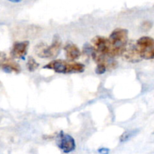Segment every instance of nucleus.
<instances>
[{"label": "nucleus", "instance_id": "nucleus-4", "mask_svg": "<svg viewBox=\"0 0 154 154\" xmlns=\"http://www.w3.org/2000/svg\"><path fill=\"white\" fill-rule=\"evenodd\" d=\"M137 50L140 56L144 60L154 59V39L149 36H143L136 42Z\"/></svg>", "mask_w": 154, "mask_h": 154}, {"label": "nucleus", "instance_id": "nucleus-15", "mask_svg": "<svg viewBox=\"0 0 154 154\" xmlns=\"http://www.w3.org/2000/svg\"><path fill=\"white\" fill-rule=\"evenodd\" d=\"M99 152L101 154H108V153H109V150H108V149H106V148H102L99 150Z\"/></svg>", "mask_w": 154, "mask_h": 154}, {"label": "nucleus", "instance_id": "nucleus-7", "mask_svg": "<svg viewBox=\"0 0 154 154\" xmlns=\"http://www.w3.org/2000/svg\"><path fill=\"white\" fill-rule=\"evenodd\" d=\"M122 55L123 56V58L129 63H138L142 60L137 50L136 45L132 41L129 42H128L127 45Z\"/></svg>", "mask_w": 154, "mask_h": 154}, {"label": "nucleus", "instance_id": "nucleus-3", "mask_svg": "<svg viewBox=\"0 0 154 154\" xmlns=\"http://www.w3.org/2000/svg\"><path fill=\"white\" fill-rule=\"evenodd\" d=\"M62 46V41L59 36L56 35L51 45L41 42L35 48L36 55L41 58H54L58 55Z\"/></svg>", "mask_w": 154, "mask_h": 154}, {"label": "nucleus", "instance_id": "nucleus-1", "mask_svg": "<svg viewBox=\"0 0 154 154\" xmlns=\"http://www.w3.org/2000/svg\"><path fill=\"white\" fill-rule=\"evenodd\" d=\"M128 35L129 32L127 29L121 28L116 29L110 35L108 39L111 46V58L123 54L129 42Z\"/></svg>", "mask_w": 154, "mask_h": 154}, {"label": "nucleus", "instance_id": "nucleus-13", "mask_svg": "<svg viewBox=\"0 0 154 154\" xmlns=\"http://www.w3.org/2000/svg\"><path fill=\"white\" fill-rule=\"evenodd\" d=\"M107 68H108V66L105 64H104V63L97 64V67L96 69V74H98V75H102V74H104L106 72Z\"/></svg>", "mask_w": 154, "mask_h": 154}, {"label": "nucleus", "instance_id": "nucleus-10", "mask_svg": "<svg viewBox=\"0 0 154 154\" xmlns=\"http://www.w3.org/2000/svg\"><path fill=\"white\" fill-rule=\"evenodd\" d=\"M2 68L3 70L7 72H14L15 73H19L21 70L20 65L13 60H10V59L6 60V61L2 66Z\"/></svg>", "mask_w": 154, "mask_h": 154}, {"label": "nucleus", "instance_id": "nucleus-17", "mask_svg": "<svg viewBox=\"0 0 154 154\" xmlns=\"http://www.w3.org/2000/svg\"><path fill=\"white\" fill-rule=\"evenodd\" d=\"M153 133H154V132H153Z\"/></svg>", "mask_w": 154, "mask_h": 154}, {"label": "nucleus", "instance_id": "nucleus-6", "mask_svg": "<svg viewBox=\"0 0 154 154\" xmlns=\"http://www.w3.org/2000/svg\"><path fill=\"white\" fill-rule=\"evenodd\" d=\"M57 144L59 148L65 153H69L75 150V141L71 135L63 133V132L59 134L57 138Z\"/></svg>", "mask_w": 154, "mask_h": 154}, {"label": "nucleus", "instance_id": "nucleus-11", "mask_svg": "<svg viewBox=\"0 0 154 154\" xmlns=\"http://www.w3.org/2000/svg\"><path fill=\"white\" fill-rule=\"evenodd\" d=\"M26 66L28 70L29 71V72H32L38 69V67L39 66V64L35 61V59L33 58V57H29L28 59V62H27Z\"/></svg>", "mask_w": 154, "mask_h": 154}, {"label": "nucleus", "instance_id": "nucleus-9", "mask_svg": "<svg viewBox=\"0 0 154 154\" xmlns=\"http://www.w3.org/2000/svg\"><path fill=\"white\" fill-rule=\"evenodd\" d=\"M64 51L66 53V59L70 62L75 61L81 57V51L75 44H67L65 47Z\"/></svg>", "mask_w": 154, "mask_h": 154}, {"label": "nucleus", "instance_id": "nucleus-8", "mask_svg": "<svg viewBox=\"0 0 154 154\" xmlns=\"http://www.w3.org/2000/svg\"><path fill=\"white\" fill-rule=\"evenodd\" d=\"M29 43L27 41L25 42H15L11 51V55L14 59H24L27 54Z\"/></svg>", "mask_w": 154, "mask_h": 154}, {"label": "nucleus", "instance_id": "nucleus-12", "mask_svg": "<svg viewBox=\"0 0 154 154\" xmlns=\"http://www.w3.org/2000/svg\"><path fill=\"white\" fill-rule=\"evenodd\" d=\"M137 133H138V130H132V131H129V132H124V133L122 135V136L120 137V141L124 142V141H128V140L130 139L131 138L135 136Z\"/></svg>", "mask_w": 154, "mask_h": 154}, {"label": "nucleus", "instance_id": "nucleus-5", "mask_svg": "<svg viewBox=\"0 0 154 154\" xmlns=\"http://www.w3.org/2000/svg\"><path fill=\"white\" fill-rule=\"evenodd\" d=\"M92 52L99 56L111 57V46L108 38L103 36L97 35L92 40Z\"/></svg>", "mask_w": 154, "mask_h": 154}, {"label": "nucleus", "instance_id": "nucleus-2", "mask_svg": "<svg viewBox=\"0 0 154 154\" xmlns=\"http://www.w3.org/2000/svg\"><path fill=\"white\" fill-rule=\"evenodd\" d=\"M44 69H51L57 73H81L84 71L85 66L80 63H69L63 60H55L50 62L44 66Z\"/></svg>", "mask_w": 154, "mask_h": 154}, {"label": "nucleus", "instance_id": "nucleus-14", "mask_svg": "<svg viewBox=\"0 0 154 154\" xmlns=\"http://www.w3.org/2000/svg\"><path fill=\"white\" fill-rule=\"evenodd\" d=\"M7 57H6V54L5 53L1 52L0 51V67H2V66L3 65V63L6 61L7 60Z\"/></svg>", "mask_w": 154, "mask_h": 154}, {"label": "nucleus", "instance_id": "nucleus-16", "mask_svg": "<svg viewBox=\"0 0 154 154\" xmlns=\"http://www.w3.org/2000/svg\"><path fill=\"white\" fill-rule=\"evenodd\" d=\"M0 121H1V117H0Z\"/></svg>", "mask_w": 154, "mask_h": 154}]
</instances>
